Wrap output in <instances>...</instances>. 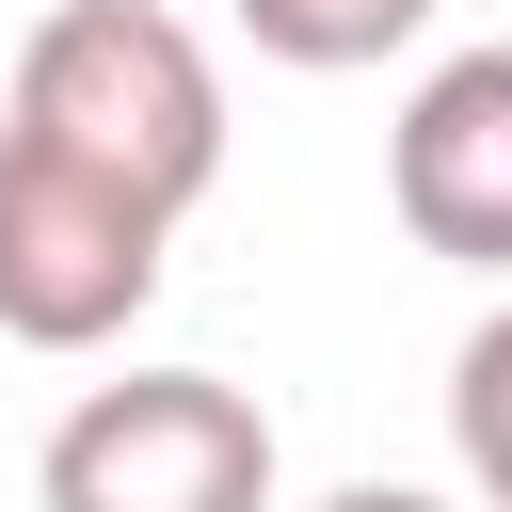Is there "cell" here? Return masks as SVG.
Here are the masks:
<instances>
[{
	"mask_svg": "<svg viewBox=\"0 0 512 512\" xmlns=\"http://www.w3.org/2000/svg\"><path fill=\"white\" fill-rule=\"evenodd\" d=\"M32 512H272V416L224 368L80 384L32 448Z\"/></svg>",
	"mask_w": 512,
	"mask_h": 512,
	"instance_id": "2",
	"label": "cell"
},
{
	"mask_svg": "<svg viewBox=\"0 0 512 512\" xmlns=\"http://www.w3.org/2000/svg\"><path fill=\"white\" fill-rule=\"evenodd\" d=\"M0 128L112 176V192H144L160 224H192L208 176H224V64L176 0H48L32 48H16Z\"/></svg>",
	"mask_w": 512,
	"mask_h": 512,
	"instance_id": "1",
	"label": "cell"
},
{
	"mask_svg": "<svg viewBox=\"0 0 512 512\" xmlns=\"http://www.w3.org/2000/svg\"><path fill=\"white\" fill-rule=\"evenodd\" d=\"M384 208L416 256L512 272V48H448L384 112Z\"/></svg>",
	"mask_w": 512,
	"mask_h": 512,
	"instance_id": "4",
	"label": "cell"
},
{
	"mask_svg": "<svg viewBox=\"0 0 512 512\" xmlns=\"http://www.w3.org/2000/svg\"><path fill=\"white\" fill-rule=\"evenodd\" d=\"M448 448H464V512H512V304L464 320L448 352Z\"/></svg>",
	"mask_w": 512,
	"mask_h": 512,
	"instance_id": "6",
	"label": "cell"
},
{
	"mask_svg": "<svg viewBox=\"0 0 512 512\" xmlns=\"http://www.w3.org/2000/svg\"><path fill=\"white\" fill-rule=\"evenodd\" d=\"M176 272V224L48 144L0 128V336L16 352H112Z\"/></svg>",
	"mask_w": 512,
	"mask_h": 512,
	"instance_id": "3",
	"label": "cell"
},
{
	"mask_svg": "<svg viewBox=\"0 0 512 512\" xmlns=\"http://www.w3.org/2000/svg\"><path fill=\"white\" fill-rule=\"evenodd\" d=\"M224 16L256 32V64H304V80H352L432 32V0H224Z\"/></svg>",
	"mask_w": 512,
	"mask_h": 512,
	"instance_id": "5",
	"label": "cell"
},
{
	"mask_svg": "<svg viewBox=\"0 0 512 512\" xmlns=\"http://www.w3.org/2000/svg\"><path fill=\"white\" fill-rule=\"evenodd\" d=\"M320 512H448V496H416V480H336Z\"/></svg>",
	"mask_w": 512,
	"mask_h": 512,
	"instance_id": "7",
	"label": "cell"
}]
</instances>
